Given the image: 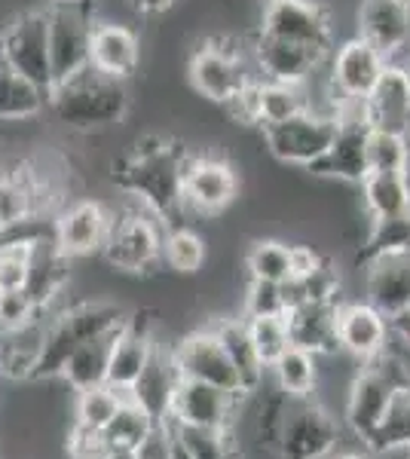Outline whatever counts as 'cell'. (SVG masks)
<instances>
[{
  "mask_svg": "<svg viewBox=\"0 0 410 459\" xmlns=\"http://www.w3.org/2000/svg\"><path fill=\"white\" fill-rule=\"evenodd\" d=\"M214 331V337L221 340L223 352H227L230 365L236 368L242 380V389L245 395L260 389V380L266 374V365L260 361V355L255 350V340H251V331H249V322L242 318H218L214 325H208Z\"/></svg>",
  "mask_w": 410,
  "mask_h": 459,
  "instance_id": "28",
  "label": "cell"
},
{
  "mask_svg": "<svg viewBox=\"0 0 410 459\" xmlns=\"http://www.w3.org/2000/svg\"><path fill=\"white\" fill-rule=\"evenodd\" d=\"M156 350L153 337V322L147 313H129L120 334L114 340L110 350V365H108V386L129 395L132 386L138 383V377L144 374L147 361Z\"/></svg>",
  "mask_w": 410,
  "mask_h": 459,
  "instance_id": "19",
  "label": "cell"
},
{
  "mask_svg": "<svg viewBox=\"0 0 410 459\" xmlns=\"http://www.w3.org/2000/svg\"><path fill=\"white\" fill-rule=\"evenodd\" d=\"M141 62V40L129 25L120 22H95L89 68L117 80H129Z\"/></svg>",
  "mask_w": 410,
  "mask_h": 459,
  "instance_id": "23",
  "label": "cell"
},
{
  "mask_svg": "<svg viewBox=\"0 0 410 459\" xmlns=\"http://www.w3.org/2000/svg\"><path fill=\"white\" fill-rule=\"evenodd\" d=\"M240 398L242 395H236V392L208 386V383H196V380H184L181 377L178 392H175V402H171L169 423L221 429V432H230Z\"/></svg>",
  "mask_w": 410,
  "mask_h": 459,
  "instance_id": "16",
  "label": "cell"
},
{
  "mask_svg": "<svg viewBox=\"0 0 410 459\" xmlns=\"http://www.w3.org/2000/svg\"><path fill=\"white\" fill-rule=\"evenodd\" d=\"M362 196L371 221L410 214V172H368Z\"/></svg>",
  "mask_w": 410,
  "mask_h": 459,
  "instance_id": "32",
  "label": "cell"
},
{
  "mask_svg": "<svg viewBox=\"0 0 410 459\" xmlns=\"http://www.w3.org/2000/svg\"><path fill=\"white\" fill-rule=\"evenodd\" d=\"M364 117L371 129L398 132L410 138V74L405 65H386L377 86L364 99Z\"/></svg>",
  "mask_w": 410,
  "mask_h": 459,
  "instance_id": "21",
  "label": "cell"
},
{
  "mask_svg": "<svg viewBox=\"0 0 410 459\" xmlns=\"http://www.w3.org/2000/svg\"><path fill=\"white\" fill-rule=\"evenodd\" d=\"M331 53L325 49L301 47V43L282 40V37L264 34L257 28L255 40H251V58H255V68L260 80H270V83H288V86H307L312 74L325 65V58Z\"/></svg>",
  "mask_w": 410,
  "mask_h": 459,
  "instance_id": "13",
  "label": "cell"
},
{
  "mask_svg": "<svg viewBox=\"0 0 410 459\" xmlns=\"http://www.w3.org/2000/svg\"><path fill=\"white\" fill-rule=\"evenodd\" d=\"M275 377V389H282L288 398H312L318 383V355H312L301 346H288V352L270 368Z\"/></svg>",
  "mask_w": 410,
  "mask_h": 459,
  "instance_id": "34",
  "label": "cell"
},
{
  "mask_svg": "<svg viewBox=\"0 0 410 459\" xmlns=\"http://www.w3.org/2000/svg\"><path fill=\"white\" fill-rule=\"evenodd\" d=\"M190 157V147H184L175 138L147 135L132 144L123 157L114 160L110 181L123 194L135 196L141 209L156 214L166 227H175L188 214V205H184V169H188Z\"/></svg>",
  "mask_w": 410,
  "mask_h": 459,
  "instance_id": "1",
  "label": "cell"
},
{
  "mask_svg": "<svg viewBox=\"0 0 410 459\" xmlns=\"http://www.w3.org/2000/svg\"><path fill=\"white\" fill-rule=\"evenodd\" d=\"M288 309L297 303H340V276L331 261H325L318 270H312L303 279H291L285 285Z\"/></svg>",
  "mask_w": 410,
  "mask_h": 459,
  "instance_id": "41",
  "label": "cell"
},
{
  "mask_svg": "<svg viewBox=\"0 0 410 459\" xmlns=\"http://www.w3.org/2000/svg\"><path fill=\"white\" fill-rule=\"evenodd\" d=\"M178 383H181V374H178V365H175V359H171V350H162V346L156 343L151 361H147L144 374H141L138 383L132 386L129 398L144 407L156 423H169Z\"/></svg>",
  "mask_w": 410,
  "mask_h": 459,
  "instance_id": "26",
  "label": "cell"
},
{
  "mask_svg": "<svg viewBox=\"0 0 410 459\" xmlns=\"http://www.w3.org/2000/svg\"><path fill=\"white\" fill-rule=\"evenodd\" d=\"M325 264V257L310 246H291V279H303Z\"/></svg>",
  "mask_w": 410,
  "mask_h": 459,
  "instance_id": "50",
  "label": "cell"
},
{
  "mask_svg": "<svg viewBox=\"0 0 410 459\" xmlns=\"http://www.w3.org/2000/svg\"><path fill=\"white\" fill-rule=\"evenodd\" d=\"M40 236H19L0 246V288H25Z\"/></svg>",
  "mask_w": 410,
  "mask_h": 459,
  "instance_id": "44",
  "label": "cell"
},
{
  "mask_svg": "<svg viewBox=\"0 0 410 459\" xmlns=\"http://www.w3.org/2000/svg\"><path fill=\"white\" fill-rule=\"evenodd\" d=\"M389 58L371 47L364 37L355 34L340 49L331 53V86L340 101H364L377 86L379 74L386 71Z\"/></svg>",
  "mask_w": 410,
  "mask_h": 459,
  "instance_id": "17",
  "label": "cell"
},
{
  "mask_svg": "<svg viewBox=\"0 0 410 459\" xmlns=\"http://www.w3.org/2000/svg\"><path fill=\"white\" fill-rule=\"evenodd\" d=\"M0 65L25 74L52 92V62H49V19L47 10L19 13L0 28Z\"/></svg>",
  "mask_w": 410,
  "mask_h": 459,
  "instance_id": "10",
  "label": "cell"
},
{
  "mask_svg": "<svg viewBox=\"0 0 410 459\" xmlns=\"http://www.w3.org/2000/svg\"><path fill=\"white\" fill-rule=\"evenodd\" d=\"M257 105H260V129L273 123H285L291 117L303 114L312 108L303 86H288V83H270L260 80L257 83Z\"/></svg>",
  "mask_w": 410,
  "mask_h": 459,
  "instance_id": "37",
  "label": "cell"
},
{
  "mask_svg": "<svg viewBox=\"0 0 410 459\" xmlns=\"http://www.w3.org/2000/svg\"><path fill=\"white\" fill-rule=\"evenodd\" d=\"M255 340V350L260 355V361L266 365V371L288 352L291 346V331H288V318L285 316H257V318H245Z\"/></svg>",
  "mask_w": 410,
  "mask_h": 459,
  "instance_id": "43",
  "label": "cell"
},
{
  "mask_svg": "<svg viewBox=\"0 0 410 459\" xmlns=\"http://www.w3.org/2000/svg\"><path fill=\"white\" fill-rule=\"evenodd\" d=\"M240 194L236 169L221 157L193 153L184 169V205L196 214H221Z\"/></svg>",
  "mask_w": 410,
  "mask_h": 459,
  "instance_id": "15",
  "label": "cell"
},
{
  "mask_svg": "<svg viewBox=\"0 0 410 459\" xmlns=\"http://www.w3.org/2000/svg\"><path fill=\"white\" fill-rule=\"evenodd\" d=\"M337 337H340V352L353 355V359H359L364 365V361L386 352V343L392 337V325L368 300H340Z\"/></svg>",
  "mask_w": 410,
  "mask_h": 459,
  "instance_id": "18",
  "label": "cell"
},
{
  "mask_svg": "<svg viewBox=\"0 0 410 459\" xmlns=\"http://www.w3.org/2000/svg\"><path fill=\"white\" fill-rule=\"evenodd\" d=\"M126 318H129V313L108 300L74 303V307L56 313L47 322V343H43L37 380L62 377L68 359L80 350V346L89 343L92 337H101V334H108V331L120 328Z\"/></svg>",
  "mask_w": 410,
  "mask_h": 459,
  "instance_id": "3",
  "label": "cell"
},
{
  "mask_svg": "<svg viewBox=\"0 0 410 459\" xmlns=\"http://www.w3.org/2000/svg\"><path fill=\"white\" fill-rule=\"evenodd\" d=\"M364 300L386 318L410 307V255L377 257L364 264Z\"/></svg>",
  "mask_w": 410,
  "mask_h": 459,
  "instance_id": "24",
  "label": "cell"
},
{
  "mask_svg": "<svg viewBox=\"0 0 410 459\" xmlns=\"http://www.w3.org/2000/svg\"><path fill=\"white\" fill-rule=\"evenodd\" d=\"M392 255H410V214L371 221V230L359 248V264L364 266L377 257Z\"/></svg>",
  "mask_w": 410,
  "mask_h": 459,
  "instance_id": "36",
  "label": "cell"
},
{
  "mask_svg": "<svg viewBox=\"0 0 410 459\" xmlns=\"http://www.w3.org/2000/svg\"><path fill=\"white\" fill-rule=\"evenodd\" d=\"M162 264L175 273H199L205 264V242L196 230H190L188 224H175L166 227V242H162Z\"/></svg>",
  "mask_w": 410,
  "mask_h": 459,
  "instance_id": "38",
  "label": "cell"
},
{
  "mask_svg": "<svg viewBox=\"0 0 410 459\" xmlns=\"http://www.w3.org/2000/svg\"><path fill=\"white\" fill-rule=\"evenodd\" d=\"M405 386H410V377L389 352L364 361L362 371L355 374L353 386L346 392V411H343L346 426L355 432V438L364 441L379 423H383L395 395Z\"/></svg>",
  "mask_w": 410,
  "mask_h": 459,
  "instance_id": "4",
  "label": "cell"
},
{
  "mask_svg": "<svg viewBox=\"0 0 410 459\" xmlns=\"http://www.w3.org/2000/svg\"><path fill=\"white\" fill-rule=\"evenodd\" d=\"M162 242H166V224L138 205L114 214L101 255L114 270L141 276L162 264Z\"/></svg>",
  "mask_w": 410,
  "mask_h": 459,
  "instance_id": "5",
  "label": "cell"
},
{
  "mask_svg": "<svg viewBox=\"0 0 410 459\" xmlns=\"http://www.w3.org/2000/svg\"><path fill=\"white\" fill-rule=\"evenodd\" d=\"M337 126H340V108H331V110L310 108L285 123L264 126L260 132H264V142L279 162L310 169V166H316L327 153V147L334 144Z\"/></svg>",
  "mask_w": 410,
  "mask_h": 459,
  "instance_id": "6",
  "label": "cell"
},
{
  "mask_svg": "<svg viewBox=\"0 0 410 459\" xmlns=\"http://www.w3.org/2000/svg\"><path fill=\"white\" fill-rule=\"evenodd\" d=\"M108 459H135V454H110Z\"/></svg>",
  "mask_w": 410,
  "mask_h": 459,
  "instance_id": "55",
  "label": "cell"
},
{
  "mask_svg": "<svg viewBox=\"0 0 410 459\" xmlns=\"http://www.w3.org/2000/svg\"><path fill=\"white\" fill-rule=\"evenodd\" d=\"M123 325H120V328H123ZM120 328L108 331V334H101V337H92L89 343L80 346V350L68 359V365H65V371H62L58 380L68 383L74 392H86V389L104 386V383H108L110 350H114V340H117V334H120Z\"/></svg>",
  "mask_w": 410,
  "mask_h": 459,
  "instance_id": "30",
  "label": "cell"
},
{
  "mask_svg": "<svg viewBox=\"0 0 410 459\" xmlns=\"http://www.w3.org/2000/svg\"><path fill=\"white\" fill-rule=\"evenodd\" d=\"M49 108V89L28 80L25 74L0 65V120H34Z\"/></svg>",
  "mask_w": 410,
  "mask_h": 459,
  "instance_id": "31",
  "label": "cell"
},
{
  "mask_svg": "<svg viewBox=\"0 0 410 459\" xmlns=\"http://www.w3.org/2000/svg\"><path fill=\"white\" fill-rule=\"evenodd\" d=\"M129 395L117 392L114 386H95V389H86V392H77V404H74V423L77 426H86V429H95V432H104V426L117 417L120 404L126 402Z\"/></svg>",
  "mask_w": 410,
  "mask_h": 459,
  "instance_id": "39",
  "label": "cell"
},
{
  "mask_svg": "<svg viewBox=\"0 0 410 459\" xmlns=\"http://www.w3.org/2000/svg\"><path fill=\"white\" fill-rule=\"evenodd\" d=\"M340 447V423L316 398H291L275 454L282 459H331Z\"/></svg>",
  "mask_w": 410,
  "mask_h": 459,
  "instance_id": "9",
  "label": "cell"
},
{
  "mask_svg": "<svg viewBox=\"0 0 410 459\" xmlns=\"http://www.w3.org/2000/svg\"><path fill=\"white\" fill-rule=\"evenodd\" d=\"M291 346H301L312 355H334L340 352L337 337V303H297L288 313Z\"/></svg>",
  "mask_w": 410,
  "mask_h": 459,
  "instance_id": "25",
  "label": "cell"
},
{
  "mask_svg": "<svg viewBox=\"0 0 410 459\" xmlns=\"http://www.w3.org/2000/svg\"><path fill=\"white\" fill-rule=\"evenodd\" d=\"M178 441L190 450L193 459H233V441L230 432L221 429H199V426H175L169 423Z\"/></svg>",
  "mask_w": 410,
  "mask_h": 459,
  "instance_id": "45",
  "label": "cell"
},
{
  "mask_svg": "<svg viewBox=\"0 0 410 459\" xmlns=\"http://www.w3.org/2000/svg\"><path fill=\"white\" fill-rule=\"evenodd\" d=\"M364 447L379 456L410 450V386H405L398 395H395V402L389 407V413L383 417V423L364 438Z\"/></svg>",
  "mask_w": 410,
  "mask_h": 459,
  "instance_id": "35",
  "label": "cell"
},
{
  "mask_svg": "<svg viewBox=\"0 0 410 459\" xmlns=\"http://www.w3.org/2000/svg\"><path fill=\"white\" fill-rule=\"evenodd\" d=\"M68 456L71 459H108L110 447L101 432L74 423L71 435H68Z\"/></svg>",
  "mask_w": 410,
  "mask_h": 459,
  "instance_id": "48",
  "label": "cell"
},
{
  "mask_svg": "<svg viewBox=\"0 0 410 459\" xmlns=\"http://www.w3.org/2000/svg\"><path fill=\"white\" fill-rule=\"evenodd\" d=\"M68 261L62 248L56 246V239H40L34 248V261H31V276H28V291L37 300L43 316H49V307L58 300V294L68 285Z\"/></svg>",
  "mask_w": 410,
  "mask_h": 459,
  "instance_id": "29",
  "label": "cell"
},
{
  "mask_svg": "<svg viewBox=\"0 0 410 459\" xmlns=\"http://www.w3.org/2000/svg\"><path fill=\"white\" fill-rule=\"evenodd\" d=\"M110 221H114V214L104 209L99 199H77V203H71L68 209L58 214L52 239L68 257L92 255V251L104 248Z\"/></svg>",
  "mask_w": 410,
  "mask_h": 459,
  "instance_id": "20",
  "label": "cell"
},
{
  "mask_svg": "<svg viewBox=\"0 0 410 459\" xmlns=\"http://www.w3.org/2000/svg\"><path fill=\"white\" fill-rule=\"evenodd\" d=\"M43 313L28 288H0V334L37 322Z\"/></svg>",
  "mask_w": 410,
  "mask_h": 459,
  "instance_id": "46",
  "label": "cell"
},
{
  "mask_svg": "<svg viewBox=\"0 0 410 459\" xmlns=\"http://www.w3.org/2000/svg\"><path fill=\"white\" fill-rule=\"evenodd\" d=\"M49 19V62H52V89L65 80L89 71V47L95 31V10L89 0L74 4H52Z\"/></svg>",
  "mask_w": 410,
  "mask_h": 459,
  "instance_id": "7",
  "label": "cell"
},
{
  "mask_svg": "<svg viewBox=\"0 0 410 459\" xmlns=\"http://www.w3.org/2000/svg\"><path fill=\"white\" fill-rule=\"evenodd\" d=\"M188 77L190 86L203 99L218 101V105L227 108L255 80V74H251L242 49L233 40H227V37H208L205 43H199L193 49L188 62Z\"/></svg>",
  "mask_w": 410,
  "mask_h": 459,
  "instance_id": "8",
  "label": "cell"
},
{
  "mask_svg": "<svg viewBox=\"0 0 410 459\" xmlns=\"http://www.w3.org/2000/svg\"><path fill=\"white\" fill-rule=\"evenodd\" d=\"M371 172H407L410 169V138L398 132L371 129L368 142Z\"/></svg>",
  "mask_w": 410,
  "mask_h": 459,
  "instance_id": "42",
  "label": "cell"
},
{
  "mask_svg": "<svg viewBox=\"0 0 410 459\" xmlns=\"http://www.w3.org/2000/svg\"><path fill=\"white\" fill-rule=\"evenodd\" d=\"M405 4H410V0H405Z\"/></svg>",
  "mask_w": 410,
  "mask_h": 459,
  "instance_id": "57",
  "label": "cell"
},
{
  "mask_svg": "<svg viewBox=\"0 0 410 459\" xmlns=\"http://www.w3.org/2000/svg\"><path fill=\"white\" fill-rule=\"evenodd\" d=\"M49 108L58 123L74 132L110 129L129 114V89H126V80L89 68L52 89Z\"/></svg>",
  "mask_w": 410,
  "mask_h": 459,
  "instance_id": "2",
  "label": "cell"
},
{
  "mask_svg": "<svg viewBox=\"0 0 410 459\" xmlns=\"http://www.w3.org/2000/svg\"><path fill=\"white\" fill-rule=\"evenodd\" d=\"M260 31L312 49H334V19L318 0H266Z\"/></svg>",
  "mask_w": 410,
  "mask_h": 459,
  "instance_id": "12",
  "label": "cell"
},
{
  "mask_svg": "<svg viewBox=\"0 0 410 459\" xmlns=\"http://www.w3.org/2000/svg\"><path fill=\"white\" fill-rule=\"evenodd\" d=\"M368 142H371V123L364 117V101H340V126L334 144L316 166L307 172L331 181L362 184L368 178Z\"/></svg>",
  "mask_w": 410,
  "mask_h": 459,
  "instance_id": "11",
  "label": "cell"
},
{
  "mask_svg": "<svg viewBox=\"0 0 410 459\" xmlns=\"http://www.w3.org/2000/svg\"><path fill=\"white\" fill-rule=\"evenodd\" d=\"M171 459H193V456H190V450L184 447L181 441H178V435H175V432H171Z\"/></svg>",
  "mask_w": 410,
  "mask_h": 459,
  "instance_id": "53",
  "label": "cell"
},
{
  "mask_svg": "<svg viewBox=\"0 0 410 459\" xmlns=\"http://www.w3.org/2000/svg\"><path fill=\"white\" fill-rule=\"evenodd\" d=\"M389 325H392V334L401 340V343L410 350V307L407 309H401L398 316H392L389 318Z\"/></svg>",
  "mask_w": 410,
  "mask_h": 459,
  "instance_id": "52",
  "label": "cell"
},
{
  "mask_svg": "<svg viewBox=\"0 0 410 459\" xmlns=\"http://www.w3.org/2000/svg\"><path fill=\"white\" fill-rule=\"evenodd\" d=\"M331 459H368V456H362V454H334Z\"/></svg>",
  "mask_w": 410,
  "mask_h": 459,
  "instance_id": "54",
  "label": "cell"
},
{
  "mask_svg": "<svg viewBox=\"0 0 410 459\" xmlns=\"http://www.w3.org/2000/svg\"><path fill=\"white\" fill-rule=\"evenodd\" d=\"M160 426L162 423H156V420L138 402L126 398V402L120 404V411H117V417L104 426L101 435H104V441H108L110 454H135L141 444L151 438Z\"/></svg>",
  "mask_w": 410,
  "mask_h": 459,
  "instance_id": "33",
  "label": "cell"
},
{
  "mask_svg": "<svg viewBox=\"0 0 410 459\" xmlns=\"http://www.w3.org/2000/svg\"><path fill=\"white\" fill-rule=\"evenodd\" d=\"M135 459H171V426L162 423L156 432L135 450Z\"/></svg>",
  "mask_w": 410,
  "mask_h": 459,
  "instance_id": "49",
  "label": "cell"
},
{
  "mask_svg": "<svg viewBox=\"0 0 410 459\" xmlns=\"http://www.w3.org/2000/svg\"><path fill=\"white\" fill-rule=\"evenodd\" d=\"M47 322L49 318L40 316L25 328L0 334V374L10 380H37L43 343H47Z\"/></svg>",
  "mask_w": 410,
  "mask_h": 459,
  "instance_id": "27",
  "label": "cell"
},
{
  "mask_svg": "<svg viewBox=\"0 0 410 459\" xmlns=\"http://www.w3.org/2000/svg\"><path fill=\"white\" fill-rule=\"evenodd\" d=\"M52 4H74V0H52Z\"/></svg>",
  "mask_w": 410,
  "mask_h": 459,
  "instance_id": "56",
  "label": "cell"
},
{
  "mask_svg": "<svg viewBox=\"0 0 410 459\" xmlns=\"http://www.w3.org/2000/svg\"><path fill=\"white\" fill-rule=\"evenodd\" d=\"M249 273L257 282H275V285H288L291 282V246L275 239H260L251 246L249 257Z\"/></svg>",
  "mask_w": 410,
  "mask_h": 459,
  "instance_id": "40",
  "label": "cell"
},
{
  "mask_svg": "<svg viewBox=\"0 0 410 459\" xmlns=\"http://www.w3.org/2000/svg\"><path fill=\"white\" fill-rule=\"evenodd\" d=\"M359 37L386 58L398 56L410 43V4L405 0H362Z\"/></svg>",
  "mask_w": 410,
  "mask_h": 459,
  "instance_id": "22",
  "label": "cell"
},
{
  "mask_svg": "<svg viewBox=\"0 0 410 459\" xmlns=\"http://www.w3.org/2000/svg\"><path fill=\"white\" fill-rule=\"evenodd\" d=\"M175 4H178V0H129L132 10H135L138 16H147V19L162 16V13H169Z\"/></svg>",
  "mask_w": 410,
  "mask_h": 459,
  "instance_id": "51",
  "label": "cell"
},
{
  "mask_svg": "<svg viewBox=\"0 0 410 459\" xmlns=\"http://www.w3.org/2000/svg\"><path fill=\"white\" fill-rule=\"evenodd\" d=\"M171 359H175L178 374H181L184 380L208 383V386L245 395L240 374H236V368L230 365L227 352H223L221 340L214 337L212 328L193 331V334L184 337L181 343L171 346Z\"/></svg>",
  "mask_w": 410,
  "mask_h": 459,
  "instance_id": "14",
  "label": "cell"
},
{
  "mask_svg": "<svg viewBox=\"0 0 410 459\" xmlns=\"http://www.w3.org/2000/svg\"><path fill=\"white\" fill-rule=\"evenodd\" d=\"M288 313V298H285V285L275 282H257L251 279L249 291H245V318H257V316H285Z\"/></svg>",
  "mask_w": 410,
  "mask_h": 459,
  "instance_id": "47",
  "label": "cell"
}]
</instances>
